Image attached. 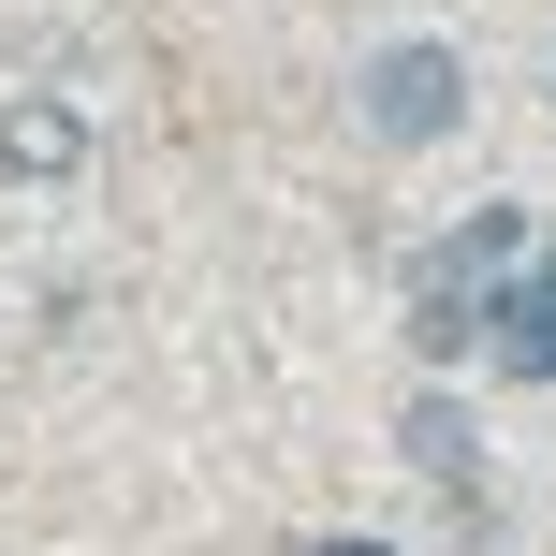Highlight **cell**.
<instances>
[{
	"instance_id": "6da1fadb",
	"label": "cell",
	"mask_w": 556,
	"mask_h": 556,
	"mask_svg": "<svg viewBox=\"0 0 556 556\" xmlns=\"http://www.w3.org/2000/svg\"><path fill=\"white\" fill-rule=\"evenodd\" d=\"M513 264H528V220H513V205H483V220H454L440 250L410 264V337H425V352H483V323H498Z\"/></svg>"
},
{
	"instance_id": "7a4b0ae2",
	"label": "cell",
	"mask_w": 556,
	"mask_h": 556,
	"mask_svg": "<svg viewBox=\"0 0 556 556\" xmlns=\"http://www.w3.org/2000/svg\"><path fill=\"white\" fill-rule=\"evenodd\" d=\"M469 117V59L454 45H381L366 59V132L381 147H425V132H454Z\"/></svg>"
},
{
	"instance_id": "3957f363",
	"label": "cell",
	"mask_w": 556,
	"mask_h": 556,
	"mask_svg": "<svg viewBox=\"0 0 556 556\" xmlns=\"http://www.w3.org/2000/svg\"><path fill=\"white\" fill-rule=\"evenodd\" d=\"M483 352H498V381H556V250L513 264V293H498V323H483Z\"/></svg>"
},
{
	"instance_id": "277c9868",
	"label": "cell",
	"mask_w": 556,
	"mask_h": 556,
	"mask_svg": "<svg viewBox=\"0 0 556 556\" xmlns=\"http://www.w3.org/2000/svg\"><path fill=\"white\" fill-rule=\"evenodd\" d=\"M74 162H88V117L59 103V88H29V103L0 117V176H15V191H59Z\"/></svg>"
},
{
	"instance_id": "5b68a950",
	"label": "cell",
	"mask_w": 556,
	"mask_h": 556,
	"mask_svg": "<svg viewBox=\"0 0 556 556\" xmlns=\"http://www.w3.org/2000/svg\"><path fill=\"white\" fill-rule=\"evenodd\" d=\"M410 469H425V483H454V498L483 513V469H469V425H454V410H410Z\"/></svg>"
},
{
	"instance_id": "8992f818",
	"label": "cell",
	"mask_w": 556,
	"mask_h": 556,
	"mask_svg": "<svg viewBox=\"0 0 556 556\" xmlns=\"http://www.w3.org/2000/svg\"><path fill=\"white\" fill-rule=\"evenodd\" d=\"M323 556H395V542H323Z\"/></svg>"
}]
</instances>
